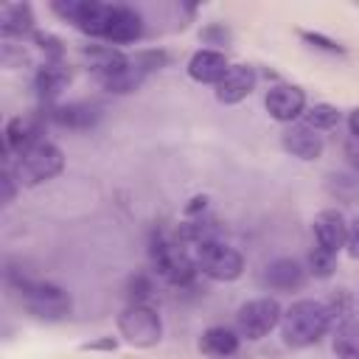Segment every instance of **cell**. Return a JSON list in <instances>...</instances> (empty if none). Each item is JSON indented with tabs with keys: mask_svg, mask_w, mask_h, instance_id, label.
I'll list each match as a JSON object with an SVG mask.
<instances>
[{
	"mask_svg": "<svg viewBox=\"0 0 359 359\" xmlns=\"http://www.w3.org/2000/svg\"><path fill=\"white\" fill-rule=\"evenodd\" d=\"M334 306L323 303V300H311V297H303V300H294L289 309H283V317H280V339L286 348H311L314 342H320L331 323H334Z\"/></svg>",
	"mask_w": 359,
	"mask_h": 359,
	"instance_id": "cell-1",
	"label": "cell"
},
{
	"mask_svg": "<svg viewBox=\"0 0 359 359\" xmlns=\"http://www.w3.org/2000/svg\"><path fill=\"white\" fill-rule=\"evenodd\" d=\"M149 261H151V269L171 286H188L199 275L191 247L182 244L177 233L168 236L163 230H154L149 236Z\"/></svg>",
	"mask_w": 359,
	"mask_h": 359,
	"instance_id": "cell-2",
	"label": "cell"
},
{
	"mask_svg": "<svg viewBox=\"0 0 359 359\" xmlns=\"http://www.w3.org/2000/svg\"><path fill=\"white\" fill-rule=\"evenodd\" d=\"M17 289V297L22 303V309L36 317V320H45V323H62L70 317L73 311V297L67 289H62L59 283L53 280H34V278H25L20 275V280L14 283Z\"/></svg>",
	"mask_w": 359,
	"mask_h": 359,
	"instance_id": "cell-3",
	"label": "cell"
},
{
	"mask_svg": "<svg viewBox=\"0 0 359 359\" xmlns=\"http://www.w3.org/2000/svg\"><path fill=\"white\" fill-rule=\"evenodd\" d=\"M8 168H11L20 188H36V185L56 180L65 171V151L53 140L45 137L34 149H28L25 154L14 157V163Z\"/></svg>",
	"mask_w": 359,
	"mask_h": 359,
	"instance_id": "cell-4",
	"label": "cell"
},
{
	"mask_svg": "<svg viewBox=\"0 0 359 359\" xmlns=\"http://www.w3.org/2000/svg\"><path fill=\"white\" fill-rule=\"evenodd\" d=\"M191 255H194L196 272H202L216 283H233L244 275V255L222 238H210L191 247Z\"/></svg>",
	"mask_w": 359,
	"mask_h": 359,
	"instance_id": "cell-5",
	"label": "cell"
},
{
	"mask_svg": "<svg viewBox=\"0 0 359 359\" xmlns=\"http://www.w3.org/2000/svg\"><path fill=\"white\" fill-rule=\"evenodd\" d=\"M115 325L121 339L132 348H154L163 339V317L149 303H126Z\"/></svg>",
	"mask_w": 359,
	"mask_h": 359,
	"instance_id": "cell-6",
	"label": "cell"
},
{
	"mask_svg": "<svg viewBox=\"0 0 359 359\" xmlns=\"http://www.w3.org/2000/svg\"><path fill=\"white\" fill-rule=\"evenodd\" d=\"M280 317H283V309L275 297H269V294L252 297L236 309V331L241 339L258 342V339L269 337L275 328H280Z\"/></svg>",
	"mask_w": 359,
	"mask_h": 359,
	"instance_id": "cell-7",
	"label": "cell"
},
{
	"mask_svg": "<svg viewBox=\"0 0 359 359\" xmlns=\"http://www.w3.org/2000/svg\"><path fill=\"white\" fill-rule=\"evenodd\" d=\"M104 109L95 101H67V104H50L42 107V118L53 126L70 129V132H87L93 126H98Z\"/></svg>",
	"mask_w": 359,
	"mask_h": 359,
	"instance_id": "cell-8",
	"label": "cell"
},
{
	"mask_svg": "<svg viewBox=\"0 0 359 359\" xmlns=\"http://www.w3.org/2000/svg\"><path fill=\"white\" fill-rule=\"evenodd\" d=\"M264 107H266V112H269L272 121L292 126L297 118H303V112L309 109V101H306V93L297 84L275 81L266 90V95H264Z\"/></svg>",
	"mask_w": 359,
	"mask_h": 359,
	"instance_id": "cell-9",
	"label": "cell"
},
{
	"mask_svg": "<svg viewBox=\"0 0 359 359\" xmlns=\"http://www.w3.org/2000/svg\"><path fill=\"white\" fill-rule=\"evenodd\" d=\"M45 123L48 121L42 118V112L39 115H17V118H11L6 123V132H3V137H6V154L8 157H20L28 149H34L39 140H45L42 137Z\"/></svg>",
	"mask_w": 359,
	"mask_h": 359,
	"instance_id": "cell-10",
	"label": "cell"
},
{
	"mask_svg": "<svg viewBox=\"0 0 359 359\" xmlns=\"http://www.w3.org/2000/svg\"><path fill=\"white\" fill-rule=\"evenodd\" d=\"M280 149H283L289 157H297V160H303V163H314V160L323 157L325 143H323V135L314 132L311 126H306V123H292V126H286V129L280 132Z\"/></svg>",
	"mask_w": 359,
	"mask_h": 359,
	"instance_id": "cell-11",
	"label": "cell"
},
{
	"mask_svg": "<svg viewBox=\"0 0 359 359\" xmlns=\"http://www.w3.org/2000/svg\"><path fill=\"white\" fill-rule=\"evenodd\" d=\"M306 278H309V269L297 258H289V255L269 261L261 272V283L272 292H297L303 289Z\"/></svg>",
	"mask_w": 359,
	"mask_h": 359,
	"instance_id": "cell-12",
	"label": "cell"
},
{
	"mask_svg": "<svg viewBox=\"0 0 359 359\" xmlns=\"http://www.w3.org/2000/svg\"><path fill=\"white\" fill-rule=\"evenodd\" d=\"M258 84V76L250 65H230V70L224 73V79L213 87L216 93V101L224 104V107H233V104H241L244 98L252 95Z\"/></svg>",
	"mask_w": 359,
	"mask_h": 359,
	"instance_id": "cell-13",
	"label": "cell"
},
{
	"mask_svg": "<svg viewBox=\"0 0 359 359\" xmlns=\"http://www.w3.org/2000/svg\"><path fill=\"white\" fill-rule=\"evenodd\" d=\"M185 70L196 84H213L216 87L224 79V73L230 70V62H227L224 50H219V48H199L191 53Z\"/></svg>",
	"mask_w": 359,
	"mask_h": 359,
	"instance_id": "cell-14",
	"label": "cell"
},
{
	"mask_svg": "<svg viewBox=\"0 0 359 359\" xmlns=\"http://www.w3.org/2000/svg\"><path fill=\"white\" fill-rule=\"evenodd\" d=\"M311 230H314V244L328 250V252H334V255L348 241V219L339 210H334V208L320 210L314 216V222H311Z\"/></svg>",
	"mask_w": 359,
	"mask_h": 359,
	"instance_id": "cell-15",
	"label": "cell"
},
{
	"mask_svg": "<svg viewBox=\"0 0 359 359\" xmlns=\"http://www.w3.org/2000/svg\"><path fill=\"white\" fill-rule=\"evenodd\" d=\"M143 14L132 6H123V3H115V11H112V22H109V31H107V45H132L143 36Z\"/></svg>",
	"mask_w": 359,
	"mask_h": 359,
	"instance_id": "cell-16",
	"label": "cell"
},
{
	"mask_svg": "<svg viewBox=\"0 0 359 359\" xmlns=\"http://www.w3.org/2000/svg\"><path fill=\"white\" fill-rule=\"evenodd\" d=\"M70 81V70L65 67V62H45L36 67L34 73V90H36V98L42 107H50L59 93L67 87Z\"/></svg>",
	"mask_w": 359,
	"mask_h": 359,
	"instance_id": "cell-17",
	"label": "cell"
},
{
	"mask_svg": "<svg viewBox=\"0 0 359 359\" xmlns=\"http://www.w3.org/2000/svg\"><path fill=\"white\" fill-rule=\"evenodd\" d=\"M238 348H241V337L236 328L227 325H210L199 337V351L208 359H230L238 353Z\"/></svg>",
	"mask_w": 359,
	"mask_h": 359,
	"instance_id": "cell-18",
	"label": "cell"
},
{
	"mask_svg": "<svg viewBox=\"0 0 359 359\" xmlns=\"http://www.w3.org/2000/svg\"><path fill=\"white\" fill-rule=\"evenodd\" d=\"M0 34L6 39H22L36 34V20L28 3H3L0 8Z\"/></svg>",
	"mask_w": 359,
	"mask_h": 359,
	"instance_id": "cell-19",
	"label": "cell"
},
{
	"mask_svg": "<svg viewBox=\"0 0 359 359\" xmlns=\"http://www.w3.org/2000/svg\"><path fill=\"white\" fill-rule=\"evenodd\" d=\"M84 59L90 62V70L98 79V84L107 81L109 76L121 73L129 65V56L123 50H118L115 45H90V48H84Z\"/></svg>",
	"mask_w": 359,
	"mask_h": 359,
	"instance_id": "cell-20",
	"label": "cell"
},
{
	"mask_svg": "<svg viewBox=\"0 0 359 359\" xmlns=\"http://www.w3.org/2000/svg\"><path fill=\"white\" fill-rule=\"evenodd\" d=\"M146 70L135 62V56H129V65L121 70V73H115V76H109L107 81H101V87L107 90V93H112V95H129V93H137L140 90V84L146 81Z\"/></svg>",
	"mask_w": 359,
	"mask_h": 359,
	"instance_id": "cell-21",
	"label": "cell"
},
{
	"mask_svg": "<svg viewBox=\"0 0 359 359\" xmlns=\"http://www.w3.org/2000/svg\"><path fill=\"white\" fill-rule=\"evenodd\" d=\"M334 356L337 359H359V325L356 323H342L334 334Z\"/></svg>",
	"mask_w": 359,
	"mask_h": 359,
	"instance_id": "cell-22",
	"label": "cell"
},
{
	"mask_svg": "<svg viewBox=\"0 0 359 359\" xmlns=\"http://www.w3.org/2000/svg\"><path fill=\"white\" fill-rule=\"evenodd\" d=\"M303 123H306V126H311L314 132L334 129V126L339 123V109H337L334 104H325V101L311 104V107L303 112Z\"/></svg>",
	"mask_w": 359,
	"mask_h": 359,
	"instance_id": "cell-23",
	"label": "cell"
},
{
	"mask_svg": "<svg viewBox=\"0 0 359 359\" xmlns=\"http://www.w3.org/2000/svg\"><path fill=\"white\" fill-rule=\"evenodd\" d=\"M334 266H337V255L314 244L311 252H309V266H306V269H309L314 278H331Z\"/></svg>",
	"mask_w": 359,
	"mask_h": 359,
	"instance_id": "cell-24",
	"label": "cell"
},
{
	"mask_svg": "<svg viewBox=\"0 0 359 359\" xmlns=\"http://www.w3.org/2000/svg\"><path fill=\"white\" fill-rule=\"evenodd\" d=\"M151 292H154V283L146 272H135L126 280V303H149Z\"/></svg>",
	"mask_w": 359,
	"mask_h": 359,
	"instance_id": "cell-25",
	"label": "cell"
},
{
	"mask_svg": "<svg viewBox=\"0 0 359 359\" xmlns=\"http://www.w3.org/2000/svg\"><path fill=\"white\" fill-rule=\"evenodd\" d=\"M31 39H34V45L45 53V62H62L65 48H62V42H59L53 34H48V31H36Z\"/></svg>",
	"mask_w": 359,
	"mask_h": 359,
	"instance_id": "cell-26",
	"label": "cell"
},
{
	"mask_svg": "<svg viewBox=\"0 0 359 359\" xmlns=\"http://www.w3.org/2000/svg\"><path fill=\"white\" fill-rule=\"evenodd\" d=\"M300 39L303 42H309L311 48H317V50H323V53H345V48L337 42V39H331V36H325V34H320V31H300Z\"/></svg>",
	"mask_w": 359,
	"mask_h": 359,
	"instance_id": "cell-27",
	"label": "cell"
},
{
	"mask_svg": "<svg viewBox=\"0 0 359 359\" xmlns=\"http://www.w3.org/2000/svg\"><path fill=\"white\" fill-rule=\"evenodd\" d=\"M0 182H3V205H6V208H8V205H11V202H14V194H17V188H20V185H17V180H14V174H11V168H8V165H6V168H3V177H0Z\"/></svg>",
	"mask_w": 359,
	"mask_h": 359,
	"instance_id": "cell-28",
	"label": "cell"
},
{
	"mask_svg": "<svg viewBox=\"0 0 359 359\" xmlns=\"http://www.w3.org/2000/svg\"><path fill=\"white\" fill-rule=\"evenodd\" d=\"M202 39H205L208 45H224V42L230 39V31H227L224 25H210V28L202 31Z\"/></svg>",
	"mask_w": 359,
	"mask_h": 359,
	"instance_id": "cell-29",
	"label": "cell"
},
{
	"mask_svg": "<svg viewBox=\"0 0 359 359\" xmlns=\"http://www.w3.org/2000/svg\"><path fill=\"white\" fill-rule=\"evenodd\" d=\"M345 250L351 258H359V216L353 222H348V241H345Z\"/></svg>",
	"mask_w": 359,
	"mask_h": 359,
	"instance_id": "cell-30",
	"label": "cell"
},
{
	"mask_svg": "<svg viewBox=\"0 0 359 359\" xmlns=\"http://www.w3.org/2000/svg\"><path fill=\"white\" fill-rule=\"evenodd\" d=\"M345 160H348V165L359 174V140H356V137H351V140L345 143Z\"/></svg>",
	"mask_w": 359,
	"mask_h": 359,
	"instance_id": "cell-31",
	"label": "cell"
},
{
	"mask_svg": "<svg viewBox=\"0 0 359 359\" xmlns=\"http://www.w3.org/2000/svg\"><path fill=\"white\" fill-rule=\"evenodd\" d=\"M118 342L112 339V337H107V339H101V342H87L84 345V351H98V348H104V351H112Z\"/></svg>",
	"mask_w": 359,
	"mask_h": 359,
	"instance_id": "cell-32",
	"label": "cell"
},
{
	"mask_svg": "<svg viewBox=\"0 0 359 359\" xmlns=\"http://www.w3.org/2000/svg\"><path fill=\"white\" fill-rule=\"evenodd\" d=\"M348 129H351V135L359 140V107L348 112Z\"/></svg>",
	"mask_w": 359,
	"mask_h": 359,
	"instance_id": "cell-33",
	"label": "cell"
}]
</instances>
